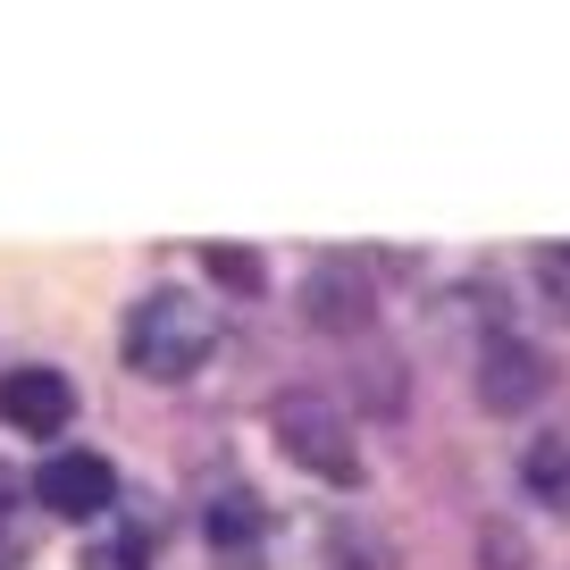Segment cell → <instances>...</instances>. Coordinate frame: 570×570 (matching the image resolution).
<instances>
[{
    "instance_id": "7a4b0ae2",
    "label": "cell",
    "mask_w": 570,
    "mask_h": 570,
    "mask_svg": "<svg viewBox=\"0 0 570 570\" xmlns=\"http://www.w3.org/2000/svg\"><path fill=\"white\" fill-rule=\"evenodd\" d=\"M268 428H277L285 462H294V470H311L320 487H361V445H353V420H344L336 403L285 394V403L268 411Z\"/></svg>"
},
{
    "instance_id": "5b68a950",
    "label": "cell",
    "mask_w": 570,
    "mask_h": 570,
    "mask_svg": "<svg viewBox=\"0 0 570 570\" xmlns=\"http://www.w3.org/2000/svg\"><path fill=\"white\" fill-rule=\"evenodd\" d=\"M0 420L18 436H59L76 420V386L59 370H9L0 377Z\"/></svg>"
},
{
    "instance_id": "8992f818",
    "label": "cell",
    "mask_w": 570,
    "mask_h": 570,
    "mask_svg": "<svg viewBox=\"0 0 570 570\" xmlns=\"http://www.w3.org/2000/svg\"><path fill=\"white\" fill-rule=\"evenodd\" d=\"M303 311H311V327H327V336H361V327H370V277H361L353 261L311 268Z\"/></svg>"
},
{
    "instance_id": "30bf717a",
    "label": "cell",
    "mask_w": 570,
    "mask_h": 570,
    "mask_svg": "<svg viewBox=\"0 0 570 570\" xmlns=\"http://www.w3.org/2000/svg\"><path fill=\"white\" fill-rule=\"evenodd\" d=\"M85 570H135V546H101V553H92Z\"/></svg>"
},
{
    "instance_id": "6da1fadb",
    "label": "cell",
    "mask_w": 570,
    "mask_h": 570,
    "mask_svg": "<svg viewBox=\"0 0 570 570\" xmlns=\"http://www.w3.org/2000/svg\"><path fill=\"white\" fill-rule=\"evenodd\" d=\"M118 353H126V370L151 377V386H185V377L218 353V311L202 303L194 285H151V294L126 311Z\"/></svg>"
},
{
    "instance_id": "3957f363",
    "label": "cell",
    "mask_w": 570,
    "mask_h": 570,
    "mask_svg": "<svg viewBox=\"0 0 570 570\" xmlns=\"http://www.w3.org/2000/svg\"><path fill=\"white\" fill-rule=\"evenodd\" d=\"M537 394H546V353L529 336H512V327H495L479 344V403L487 411H529Z\"/></svg>"
},
{
    "instance_id": "52a82bcc",
    "label": "cell",
    "mask_w": 570,
    "mask_h": 570,
    "mask_svg": "<svg viewBox=\"0 0 570 570\" xmlns=\"http://www.w3.org/2000/svg\"><path fill=\"white\" fill-rule=\"evenodd\" d=\"M520 479H529V495H537V503L570 512V428L537 436V445H529V462H520Z\"/></svg>"
},
{
    "instance_id": "ba28073f",
    "label": "cell",
    "mask_w": 570,
    "mask_h": 570,
    "mask_svg": "<svg viewBox=\"0 0 570 570\" xmlns=\"http://www.w3.org/2000/svg\"><path fill=\"white\" fill-rule=\"evenodd\" d=\"M261 537V503L252 495H210V546H252Z\"/></svg>"
},
{
    "instance_id": "277c9868",
    "label": "cell",
    "mask_w": 570,
    "mask_h": 570,
    "mask_svg": "<svg viewBox=\"0 0 570 570\" xmlns=\"http://www.w3.org/2000/svg\"><path fill=\"white\" fill-rule=\"evenodd\" d=\"M35 495H42V512H59V520H92V512H109V495H118V470L76 445V453H51V462H42Z\"/></svg>"
},
{
    "instance_id": "9c48e42d",
    "label": "cell",
    "mask_w": 570,
    "mask_h": 570,
    "mask_svg": "<svg viewBox=\"0 0 570 570\" xmlns=\"http://www.w3.org/2000/svg\"><path fill=\"white\" fill-rule=\"evenodd\" d=\"M537 294H546V311L570 327V244H546V252H537Z\"/></svg>"
}]
</instances>
